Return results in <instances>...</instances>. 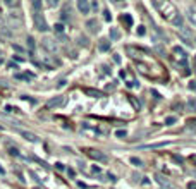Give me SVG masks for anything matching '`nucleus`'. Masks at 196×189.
<instances>
[{
    "instance_id": "5",
    "label": "nucleus",
    "mask_w": 196,
    "mask_h": 189,
    "mask_svg": "<svg viewBox=\"0 0 196 189\" xmlns=\"http://www.w3.org/2000/svg\"><path fill=\"white\" fill-rule=\"evenodd\" d=\"M86 26H88V29H90V33H93V35H97L98 33V22L95 21V19H90Z\"/></svg>"
},
{
    "instance_id": "19",
    "label": "nucleus",
    "mask_w": 196,
    "mask_h": 189,
    "mask_svg": "<svg viewBox=\"0 0 196 189\" xmlns=\"http://www.w3.org/2000/svg\"><path fill=\"white\" fill-rule=\"evenodd\" d=\"M103 14H105V21H110V19H112V17H110V14H108V10H105Z\"/></svg>"
},
{
    "instance_id": "14",
    "label": "nucleus",
    "mask_w": 196,
    "mask_h": 189,
    "mask_svg": "<svg viewBox=\"0 0 196 189\" xmlns=\"http://www.w3.org/2000/svg\"><path fill=\"white\" fill-rule=\"evenodd\" d=\"M172 22H174V24H177V26H181V22H182V21H181V16H175Z\"/></svg>"
},
{
    "instance_id": "13",
    "label": "nucleus",
    "mask_w": 196,
    "mask_h": 189,
    "mask_svg": "<svg viewBox=\"0 0 196 189\" xmlns=\"http://www.w3.org/2000/svg\"><path fill=\"white\" fill-rule=\"evenodd\" d=\"M175 120H177L175 117H167V120H165V124H167V126H172V124H174Z\"/></svg>"
},
{
    "instance_id": "20",
    "label": "nucleus",
    "mask_w": 196,
    "mask_h": 189,
    "mask_svg": "<svg viewBox=\"0 0 196 189\" xmlns=\"http://www.w3.org/2000/svg\"><path fill=\"white\" fill-rule=\"evenodd\" d=\"M33 7H35V9H40V7H42V4H40V2H33Z\"/></svg>"
},
{
    "instance_id": "21",
    "label": "nucleus",
    "mask_w": 196,
    "mask_h": 189,
    "mask_svg": "<svg viewBox=\"0 0 196 189\" xmlns=\"http://www.w3.org/2000/svg\"><path fill=\"white\" fill-rule=\"evenodd\" d=\"M174 52H177V53H182V48H181V47H175Z\"/></svg>"
},
{
    "instance_id": "9",
    "label": "nucleus",
    "mask_w": 196,
    "mask_h": 189,
    "mask_svg": "<svg viewBox=\"0 0 196 189\" xmlns=\"http://www.w3.org/2000/svg\"><path fill=\"white\" fill-rule=\"evenodd\" d=\"M110 36H112L114 40H119V38H120V33H119L115 28H112V29H110Z\"/></svg>"
},
{
    "instance_id": "2",
    "label": "nucleus",
    "mask_w": 196,
    "mask_h": 189,
    "mask_svg": "<svg viewBox=\"0 0 196 189\" xmlns=\"http://www.w3.org/2000/svg\"><path fill=\"white\" fill-rule=\"evenodd\" d=\"M86 155H88L90 158H95V160H100V162L108 160V156H107L105 153H102V151H98V150H86Z\"/></svg>"
},
{
    "instance_id": "11",
    "label": "nucleus",
    "mask_w": 196,
    "mask_h": 189,
    "mask_svg": "<svg viewBox=\"0 0 196 189\" xmlns=\"http://www.w3.org/2000/svg\"><path fill=\"white\" fill-rule=\"evenodd\" d=\"M88 95H93V96H102V93L97 90H88Z\"/></svg>"
},
{
    "instance_id": "3",
    "label": "nucleus",
    "mask_w": 196,
    "mask_h": 189,
    "mask_svg": "<svg viewBox=\"0 0 196 189\" xmlns=\"http://www.w3.org/2000/svg\"><path fill=\"white\" fill-rule=\"evenodd\" d=\"M59 105H64V98L62 96H55V98H52L47 102V107L52 108V107H59Z\"/></svg>"
},
{
    "instance_id": "22",
    "label": "nucleus",
    "mask_w": 196,
    "mask_h": 189,
    "mask_svg": "<svg viewBox=\"0 0 196 189\" xmlns=\"http://www.w3.org/2000/svg\"><path fill=\"white\" fill-rule=\"evenodd\" d=\"M108 179H110V181H112V182H115V181H117V179H115V177H114L112 174H108Z\"/></svg>"
},
{
    "instance_id": "12",
    "label": "nucleus",
    "mask_w": 196,
    "mask_h": 189,
    "mask_svg": "<svg viewBox=\"0 0 196 189\" xmlns=\"http://www.w3.org/2000/svg\"><path fill=\"white\" fill-rule=\"evenodd\" d=\"M126 131H124V129H120V131H115V136H117V138H124V136H126Z\"/></svg>"
},
{
    "instance_id": "6",
    "label": "nucleus",
    "mask_w": 196,
    "mask_h": 189,
    "mask_svg": "<svg viewBox=\"0 0 196 189\" xmlns=\"http://www.w3.org/2000/svg\"><path fill=\"white\" fill-rule=\"evenodd\" d=\"M108 48H110V43L107 42V40H102V42H100V50H102V52H107Z\"/></svg>"
},
{
    "instance_id": "1",
    "label": "nucleus",
    "mask_w": 196,
    "mask_h": 189,
    "mask_svg": "<svg viewBox=\"0 0 196 189\" xmlns=\"http://www.w3.org/2000/svg\"><path fill=\"white\" fill-rule=\"evenodd\" d=\"M33 19H35V28L38 29V31H47V29H48L42 12H35V17H33Z\"/></svg>"
},
{
    "instance_id": "17",
    "label": "nucleus",
    "mask_w": 196,
    "mask_h": 189,
    "mask_svg": "<svg viewBox=\"0 0 196 189\" xmlns=\"http://www.w3.org/2000/svg\"><path fill=\"white\" fill-rule=\"evenodd\" d=\"M28 47H29V48H33V47H35V42H33V38H28Z\"/></svg>"
},
{
    "instance_id": "4",
    "label": "nucleus",
    "mask_w": 196,
    "mask_h": 189,
    "mask_svg": "<svg viewBox=\"0 0 196 189\" xmlns=\"http://www.w3.org/2000/svg\"><path fill=\"white\" fill-rule=\"evenodd\" d=\"M77 9H79L83 14H88V12H90V4H88L86 0H79V2H77Z\"/></svg>"
},
{
    "instance_id": "7",
    "label": "nucleus",
    "mask_w": 196,
    "mask_h": 189,
    "mask_svg": "<svg viewBox=\"0 0 196 189\" xmlns=\"http://www.w3.org/2000/svg\"><path fill=\"white\" fill-rule=\"evenodd\" d=\"M169 141H162V143H157V145H146L145 148H162V146H167Z\"/></svg>"
},
{
    "instance_id": "8",
    "label": "nucleus",
    "mask_w": 196,
    "mask_h": 189,
    "mask_svg": "<svg viewBox=\"0 0 196 189\" xmlns=\"http://www.w3.org/2000/svg\"><path fill=\"white\" fill-rule=\"evenodd\" d=\"M22 136H24L26 139H29V141H38V138H36L35 134H31V133H26V131L22 133Z\"/></svg>"
},
{
    "instance_id": "18",
    "label": "nucleus",
    "mask_w": 196,
    "mask_h": 189,
    "mask_svg": "<svg viewBox=\"0 0 196 189\" xmlns=\"http://www.w3.org/2000/svg\"><path fill=\"white\" fill-rule=\"evenodd\" d=\"M188 189H196V182H189V184H188Z\"/></svg>"
},
{
    "instance_id": "10",
    "label": "nucleus",
    "mask_w": 196,
    "mask_h": 189,
    "mask_svg": "<svg viewBox=\"0 0 196 189\" xmlns=\"http://www.w3.org/2000/svg\"><path fill=\"white\" fill-rule=\"evenodd\" d=\"M131 163L136 165V167H141V165H143V162H141L140 158H136V156H131Z\"/></svg>"
},
{
    "instance_id": "15",
    "label": "nucleus",
    "mask_w": 196,
    "mask_h": 189,
    "mask_svg": "<svg viewBox=\"0 0 196 189\" xmlns=\"http://www.w3.org/2000/svg\"><path fill=\"white\" fill-rule=\"evenodd\" d=\"M55 31L57 33H62L64 31V24H55Z\"/></svg>"
},
{
    "instance_id": "16",
    "label": "nucleus",
    "mask_w": 196,
    "mask_h": 189,
    "mask_svg": "<svg viewBox=\"0 0 196 189\" xmlns=\"http://www.w3.org/2000/svg\"><path fill=\"white\" fill-rule=\"evenodd\" d=\"M55 167H57V170H60V172H64V170H65L64 163H55Z\"/></svg>"
}]
</instances>
